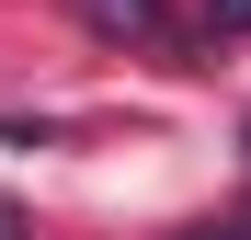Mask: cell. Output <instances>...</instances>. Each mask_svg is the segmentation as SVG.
<instances>
[{"label":"cell","instance_id":"6da1fadb","mask_svg":"<svg viewBox=\"0 0 251 240\" xmlns=\"http://www.w3.org/2000/svg\"><path fill=\"white\" fill-rule=\"evenodd\" d=\"M80 23H92L103 46H149V57L183 46V34H172V0H80Z\"/></svg>","mask_w":251,"mask_h":240},{"label":"cell","instance_id":"277c9868","mask_svg":"<svg viewBox=\"0 0 251 240\" xmlns=\"http://www.w3.org/2000/svg\"><path fill=\"white\" fill-rule=\"evenodd\" d=\"M172 240H240V229H228V217H217V229H172Z\"/></svg>","mask_w":251,"mask_h":240},{"label":"cell","instance_id":"3957f363","mask_svg":"<svg viewBox=\"0 0 251 240\" xmlns=\"http://www.w3.org/2000/svg\"><path fill=\"white\" fill-rule=\"evenodd\" d=\"M0 240H34V217H23V206H12V194H0Z\"/></svg>","mask_w":251,"mask_h":240},{"label":"cell","instance_id":"7a4b0ae2","mask_svg":"<svg viewBox=\"0 0 251 240\" xmlns=\"http://www.w3.org/2000/svg\"><path fill=\"white\" fill-rule=\"evenodd\" d=\"M205 34H251V0H205Z\"/></svg>","mask_w":251,"mask_h":240},{"label":"cell","instance_id":"5b68a950","mask_svg":"<svg viewBox=\"0 0 251 240\" xmlns=\"http://www.w3.org/2000/svg\"><path fill=\"white\" fill-rule=\"evenodd\" d=\"M228 229H240V240H251V217H228Z\"/></svg>","mask_w":251,"mask_h":240}]
</instances>
